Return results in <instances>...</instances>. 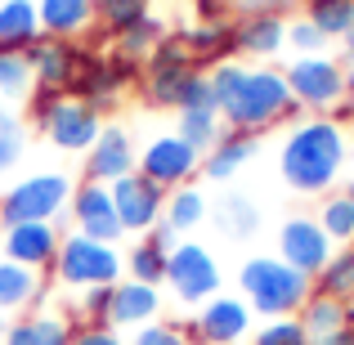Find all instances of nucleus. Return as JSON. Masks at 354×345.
I'll return each instance as SVG.
<instances>
[{
    "label": "nucleus",
    "instance_id": "nucleus-1",
    "mask_svg": "<svg viewBox=\"0 0 354 345\" xmlns=\"http://www.w3.org/2000/svg\"><path fill=\"white\" fill-rule=\"evenodd\" d=\"M211 90H216V113L229 130L242 135H260L274 121L296 113V99L287 90V77L274 68H242V63H216L207 72Z\"/></svg>",
    "mask_w": 354,
    "mask_h": 345
},
{
    "label": "nucleus",
    "instance_id": "nucleus-2",
    "mask_svg": "<svg viewBox=\"0 0 354 345\" xmlns=\"http://www.w3.org/2000/svg\"><path fill=\"white\" fill-rule=\"evenodd\" d=\"M341 166H346V135L332 117H310L292 126V135L283 139V153H278V171H283L287 189L305 193V198L328 193Z\"/></svg>",
    "mask_w": 354,
    "mask_h": 345
},
{
    "label": "nucleus",
    "instance_id": "nucleus-3",
    "mask_svg": "<svg viewBox=\"0 0 354 345\" xmlns=\"http://www.w3.org/2000/svg\"><path fill=\"white\" fill-rule=\"evenodd\" d=\"M238 292L260 319H296L314 296V278H305L278 256H251L238 269Z\"/></svg>",
    "mask_w": 354,
    "mask_h": 345
},
{
    "label": "nucleus",
    "instance_id": "nucleus-4",
    "mask_svg": "<svg viewBox=\"0 0 354 345\" xmlns=\"http://www.w3.org/2000/svg\"><path fill=\"white\" fill-rule=\"evenodd\" d=\"M54 278L68 292H90V287H117L126 278V256L113 242H95L86 233H63V247L54 256Z\"/></svg>",
    "mask_w": 354,
    "mask_h": 345
},
{
    "label": "nucleus",
    "instance_id": "nucleus-5",
    "mask_svg": "<svg viewBox=\"0 0 354 345\" xmlns=\"http://www.w3.org/2000/svg\"><path fill=\"white\" fill-rule=\"evenodd\" d=\"M72 189H77V184L63 171H36V175H27V180H18L14 189L0 193V229L59 220L72 202Z\"/></svg>",
    "mask_w": 354,
    "mask_h": 345
},
{
    "label": "nucleus",
    "instance_id": "nucleus-6",
    "mask_svg": "<svg viewBox=\"0 0 354 345\" xmlns=\"http://www.w3.org/2000/svg\"><path fill=\"white\" fill-rule=\"evenodd\" d=\"M166 287L175 292L180 305H207L211 296H220V265L202 242L184 238L180 247L166 256Z\"/></svg>",
    "mask_w": 354,
    "mask_h": 345
},
{
    "label": "nucleus",
    "instance_id": "nucleus-7",
    "mask_svg": "<svg viewBox=\"0 0 354 345\" xmlns=\"http://www.w3.org/2000/svg\"><path fill=\"white\" fill-rule=\"evenodd\" d=\"M193 72H198V63L184 50V36H162L157 50L144 59V99L153 108H180V95Z\"/></svg>",
    "mask_w": 354,
    "mask_h": 345
},
{
    "label": "nucleus",
    "instance_id": "nucleus-8",
    "mask_svg": "<svg viewBox=\"0 0 354 345\" xmlns=\"http://www.w3.org/2000/svg\"><path fill=\"white\" fill-rule=\"evenodd\" d=\"M283 77H287V90H292L296 108L328 113V108H337L346 99V72L332 59H323V54H301Z\"/></svg>",
    "mask_w": 354,
    "mask_h": 345
},
{
    "label": "nucleus",
    "instance_id": "nucleus-9",
    "mask_svg": "<svg viewBox=\"0 0 354 345\" xmlns=\"http://www.w3.org/2000/svg\"><path fill=\"white\" fill-rule=\"evenodd\" d=\"M99 130H104V113H99V108H90L86 99H77V95H63L59 104H54V113L45 117L41 135L50 139L59 153H72V157L81 153L86 157L90 148H95Z\"/></svg>",
    "mask_w": 354,
    "mask_h": 345
},
{
    "label": "nucleus",
    "instance_id": "nucleus-10",
    "mask_svg": "<svg viewBox=\"0 0 354 345\" xmlns=\"http://www.w3.org/2000/svg\"><path fill=\"white\" fill-rule=\"evenodd\" d=\"M202 171V153H193L189 144H184L180 135H157L148 139V148L139 153V175L144 180H153L157 189H184V184L193 180V175Z\"/></svg>",
    "mask_w": 354,
    "mask_h": 345
},
{
    "label": "nucleus",
    "instance_id": "nucleus-11",
    "mask_svg": "<svg viewBox=\"0 0 354 345\" xmlns=\"http://www.w3.org/2000/svg\"><path fill=\"white\" fill-rule=\"evenodd\" d=\"M184 337L193 345H242L251 337V305L242 296H211L198 305V319Z\"/></svg>",
    "mask_w": 354,
    "mask_h": 345
},
{
    "label": "nucleus",
    "instance_id": "nucleus-12",
    "mask_svg": "<svg viewBox=\"0 0 354 345\" xmlns=\"http://www.w3.org/2000/svg\"><path fill=\"white\" fill-rule=\"evenodd\" d=\"M68 220H72V233H86L95 242H117L126 238L117 220V207H113V189L108 184H95V180H81L72 189V202H68Z\"/></svg>",
    "mask_w": 354,
    "mask_h": 345
},
{
    "label": "nucleus",
    "instance_id": "nucleus-13",
    "mask_svg": "<svg viewBox=\"0 0 354 345\" xmlns=\"http://www.w3.org/2000/svg\"><path fill=\"white\" fill-rule=\"evenodd\" d=\"M27 63H32V81L36 90H54V95H72L77 86V72L86 63V50L77 41H54V36H41L36 45H27Z\"/></svg>",
    "mask_w": 354,
    "mask_h": 345
},
{
    "label": "nucleus",
    "instance_id": "nucleus-14",
    "mask_svg": "<svg viewBox=\"0 0 354 345\" xmlns=\"http://www.w3.org/2000/svg\"><path fill=\"white\" fill-rule=\"evenodd\" d=\"M113 189V207H117V220L126 233H135V238H144L153 225H162V211H166V189H157L153 180H144V175H126V180L108 184Z\"/></svg>",
    "mask_w": 354,
    "mask_h": 345
},
{
    "label": "nucleus",
    "instance_id": "nucleus-15",
    "mask_svg": "<svg viewBox=\"0 0 354 345\" xmlns=\"http://www.w3.org/2000/svg\"><path fill=\"white\" fill-rule=\"evenodd\" d=\"M278 260H287L292 269H301L305 278H319L323 265L332 260V238L323 233L319 220L292 216L283 229H278Z\"/></svg>",
    "mask_w": 354,
    "mask_h": 345
},
{
    "label": "nucleus",
    "instance_id": "nucleus-16",
    "mask_svg": "<svg viewBox=\"0 0 354 345\" xmlns=\"http://www.w3.org/2000/svg\"><path fill=\"white\" fill-rule=\"evenodd\" d=\"M63 247V229L59 220H45V225H14L0 229V260H14L27 269H54V256Z\"/></svg>",
    "mask_w": 354,
    "mask_h": 345
},
{
    "label": "nucleus",
    "instance_id": "nucleus-17",
    "mask_svg": "<svg viewBox=\"0 0 354 345\" xmlns=\"http://www.w3.org/2000/svg\"><path fill=\"white\" fill-rule=\"evenodd\" d=\"M135 171H139V153H135V144H130V130L104 121L95 148L86 153V180L117 184V180H126V175H135Z\"/></svg>",
    "mask_w": 354,
    "mask_h": 345
},
{
    "label": "nucleus",
    "instance_id": "nucleus-18",
    "mask_svg": "<svg viewBox=\"0 0 354 345\" xmlns=\"http://www.w3.org/2000/svg\"><path fill=\"white\" fill-rule=\"evenodd\" d=\"M162 314V292L148 283H135V278H121L113 287V314H108V328L117 332H135L144 323H157Z\"/></svg>",
    "mask_w": 354,
    "mask_h": 345
},
{
    "label": "nucleus",
    "instance_id": "nucleus-19",
    "mask_svg": "<svg viewBox=\"0 0 354 345\" xmlns=\"http://www.w3.org/2000/svg\"><path fill=\"white\" fill-rule=\"evenodd\" d=\"M36 14H41V36L54 41H81L99 23L95 0H36Z\"/></svg>",
    "mask_w": 354,
    "mask_h": 345
},
{
    "label": "nucleus",
    "instance_id": "nucleus-20",
    "mask_svg": "<svg viewBox=\"0 0 354 345\" xmlns=\"http://www.w3.org/2000/svg\"><path fill=\"white\" fill-rule=\"evenodd\" d=\"M41 305H45V274L41 269L0 260V314L18 319V314H32Z\"/></svg>",
    "mask_w": 354,
    "mask_h": 345
},
{
    "label": "nucleus",
    "instance_id": "nucleus-21",
    "mask_svg": "<svg viewBox=\"0 0 354 345\" xmlns=\"http://www.w3.org/2000/svg\"><path fill=\"white\" fill-rule=\"evenodd\" d=\"M72 332L77 323L59 310H32V314H18L9 319L5 345H72Z\"/></svg>",
    "mask_w": 354,
    "mask_h": 345
},
{
    "label": "nucleus",
    "instance_id": "nucleus-22",
    "mask_svg": "<svg viewBox=\"0 0 354 345\" xmlns=\"http://www.w3.org/2000/svg\"><path fill=\"white\" fill-rule=\"evenodd\" d=\"M283 45H287V23L278 14H256L234 27V50L251 54V59H274Z\"/></svg>",
    "mask_w": 354,
    "mask_h": 345
},
{
    "label": "nucleus",
    "instance_id": "nucleus-23",
    "mask_svg": "<svg viewBox=\"0 0 354 345\" xmlns=\"http://www.w3.org/2000/svg\"><path fill=\"white\" fill-rule=\"evenodd\" d=\"M41 41V14L36 0H0V50L23 54L27 45Z\"/></svg>",
    "mask_w": 354,
    "mask_h": 345
},
{
    "label": "nucleus",
    "instance_id": "nucleus-24",
    "mask_svg": "<svg viewBox=\"0 0 354 345\" xmlns=\"http://www.w3.org/2000/svg\"><path fill=\"white\" fill-rule=\"evenodd\" d=\"M256 157V135H242V130H225L220 135V144L211 148L207 157H202V175L207 180H234L242 166Z\"/></svg>",
    "mask_w": 354,
    "mask_h": 345
},
{
    "label": "nucleus",
    "instance_id": "nucleus-25",
    "mask_svg": "<svg viewBox=\"0 0 354 345\" xmlns=\"http://www.w3.org/2000/svg\"><path fill=\"white\" fill-rule=\"evenodd\" d=\"M207 193L202 189H193V184H184V189H171L166 193V211H162V220L171 225L175 233H189V229H198L202 220H207Z\"/></svg>",
    "mask_w": 354,
    "mask_h": 345
},
{
    "label": "nucleus",
    "instance_id": "nucleus-26",
    "mask_svg": "<svg viewBox=\"0 0 354 345\" xmlns=\"http://www.w3.org/2000/svg\"><path fill=\"white\" fill-rule=\"evenodd\" d=\"M175 135H180L193 153L207 157L211 148L220 144V135H225V130H220V113H216V108H193V113H180V117H175Z\"/></svg>",
    "mask_w": 354,
    "mask_h": 345
},
{
    "label": "nucleus",
    "instance_id": "nucleus-27",
    "mask_svg": "<svg viewBox=\"0 0 354 345\" xmlns=\"http://www.w3.org/2000/svg\"><path fill=\"white\" fill-rule=\"evenodd\" d=\"M184 50L193 63H225V54L234 50V27L229 23H202L193 32H184Z\"/></svg>",
    "mask_w": 354,
    "mask_h": 345
},
{
    "label": "nucleus",
    "instance_id": "nucleus-28",
    "mask_svg": "<svg viewBox=\"0 0 354 345\" xmlns=\"http://www.w3.org/2000/svg\"><path fill=\"white\" fill-rule=\"evenodd\" d=\"M216 225L229 233V238H251V233L260 229V211L251 198H242V193H225L216 207Z\"/></svg>",
    "mask_w": 354,
    "mask_h": 345
},
{
    "label": "nucleus",
    "instance_id": "nucleus-29",
    "mask_svg": "<svg viewBox=\"0 0 354 345\" xmlns=\"http://www.w3.org/2000/svg\"><path fill=\"white\" fill-rule=\"evenodd\" d=\"M296 319H301V328L310 332V341L314 337H328V332L346 328V301H332V296H319V292H314Z\"/></svg>",
    "mask_w": 354,
    "mask_h": 345
},
{
    "label": "nucleus",
    "instance_id": "nucleus-30",
    "mask_svg": "<svg viewBox=\"0 0 354 345\" xmlns=\"http://www.w3.org/2000/svg\"><path fill=\"white\" fill-rule=\"evenodd\" d=\"M162 36H166V32H162V23L148 14V18H139L135 27H126V32L117 36L113 54H121V59H130V63H139V68H144V59L157 50V41H162Z\"/></svg>",
    "mask_w": 354,
    "mask_h": 345
},
{
    "label": "nucleus",
    "instance_id": "nucleus-31",
    "mask_svg": "<svg viewBox=\"0 0 354 345\" xmlns=\"http://www.w3.org/2000/svg\"><path fill=\"white\" fill-rule=\"evenodd\" d=\"M126 278L148 283V287H162L166 283V251L153 247L148 238H139L135 247H130V256H126Z\"/></svg>",
    "mask_w": 354,
    "mask_h": 345
},
{
    "label": "nucleus",
    "instance_id": "nucleus-32",
    "mask_svg": "<svg viewBox=\"0 0 354 345\" xmlns=\"http://www.w3.org/2000/svg\"><path fill=\"white\" fill-rule=\"evenodd\" d=\"M314 283H319V296L350 301V296H354V251H341V256H332Z\"/></svg>",
    "mask_w": 354,
    "mask_h": 345
},
{
    "label": "nucleus",
    "instance_id": "nucleus-33",
    "mask_svg": "<svg viewBox=\"0 0 354 345\" xmlns=\"http://www.w3.org/2000/svg\"><path fill=\"white\" fill-rule=\"evenodd\" d=\"M36 81H32V63L27 54H14V50H0V95L5 99H23L32 95Z\"/></svg>",
    "mask_w": 354,
    "mask_h": 345
},
{
    "label": "nucleus",
    "instance_id": "nucleus-34",
    "mask_svg": "<svg viewBox=\"0 0 354 345\" xmlns=\"http://www.w3.org/2000/svg\"><path fill=\"white\" fill-rule=\"evenodd\" d=\"M310 23L323 36H346L354 27V0H310Z\"/></svg>",
    "mask_w": 354,
    "mask_h": 345
},
{
    "label": "nucleus",
    "instance_id": "nucleus-35",
    "mask_svg": "<svg viewBox=\"0 0 354 345\" xmlns=\"http://www.w3.org/2000/svg\"><path fill=\"white\" fill-rule=\"evenodd\" d=\"M27 153V126L18 113H9V108H0V175L14 171L18 162H23Z\"/></svg>",
    "mask_w": 354,
    "mask_h": 345
},
{
    "label": "nucleus",
    "instance_id": "nucleus-36",
    "mask_svg": "<svg viewBox=\"0 0 354 345\" xmlns=\"http://www.w3.org/2000/svg\"><path fill=\"white\" fill-rule=\"evenodd\" d=\"M319 225H323V233H328L332 242H354V202L346 193L328 198L323 211H319Z\"/></svg>",
    "mask_w": 354,
    "mask_h": 345
},
{
    "label": "nucleus",
    "instance_id": "nucleus-37",
    "mask_svg": "<svg viewBox=\"0 0 354 345\" xmlns=\"http://www.w3.org/2000/svg\"><path fill=\"white\" fill-rule=\"evenodd\" d=\"M95 9H99V23L113 36H121L126 27H135L139 18H148V0H95Z\"/></svg>",
    "mask_w": 354,
    "mask_h": 345
},
{
    "label": "nucleus",
    "instance_id": "nucleus-38",
    "mask_svg": "<svg viewBox=\"0 0 354 345\" xmlns=\"http://www.w3.org/2000/svg\"><path fill=\"white\" fill-rule=\"evenodd\" d=\"M251 345H310V332L301 328V319H269L265 328H256Z\"/></svg>",
    "mask_w": 354,
    "mask_h": 345
},
{
    "label": "nucleus",
    "instance_id": "nucleus-39",
    "mask_svg": "<svg viewBox=\"0 0 354 345\" xmlns=\"http://www.w3.org/2000/svg\"><path fill=\"white\" fill-rule=\"evenodd\" d=\"M113 314V287H90V292H77V319L99 328Z\"/></svg>",
    "mask_w": 354,
    "mask_h": 345
},
{
    "label": "nucleus",
    "instance_id": "nucleus-40",
    "mask_svg": "<svg viewBox=\"0 0 354 345\" xmlns=\"http://www.w3.org/2000/svg\"><path fill=\"white\" fill-rule=\"evenodd\" d=\"M126 345H189V337H184V328H175V323H144V328H135V337H130Z\"/></svg>",
    "mask_w": 354,
    "mask_h": 345
},
{
    "label": "nucleus",
    "instance_id": "nucleus-41",
    "mask_svg": "<svg viewBox=\"0 0 354 345\" xmlns=\"http://www.w3.org/2000/svg\"><path fill=\"white\" fill-rule=\"evenodd\" d=\"M193 108H216V90H211L207 72H193V77H189V86H184L180 108H175V113H193Z\"/></svg>",
    "mask_w": 354,
    "mask_h": 345
},
{
    "label": "nucleus",
    "instance_id": "nucleus-42",
    "mask_svg": "<svg viewBox=\"0 0 354 345\" xmlns=\"http://www.w3.org/2000/svg\"><path fill=\"white\" fill-rule=\"evenodd\" d=\"M287 45H292V50H301V54H323L328 36H323L319 27L310 23V18H301V23H292V27H287Z\"/></svg>",
    "mask_w": 354,
    "mask_h": 345
},
{
    "label": "nucleus",
    "instance_id": "nucleus-43",
    "mask_svg": "<svg viewBox=\"0 0 354 345\" xmlns=\"http://www.w3.org/2000/svg\"><path fill=\"white\" fill-rule=\"evenodd\" d=\"M72 345H126L117 328H108V323H99V328H90V323H77V332H72Z\"/></svg>",
    "mask_w": 354,
    "mask_h": 345
},
{
    "label": "nucleus",
    "instance_id": "nucleus-44",
    "mask_svg": "<svg viewBox=\"0 0 354 345\" xmlns=\"http://www.w3.org/2000/svg\"><path fill=\"white\" fill-rule=\"evenodd\" d=\"M63 95H54V90H32V108H27V117H32V126L41 130L45 126V117L54 113V104H59Z\"/></svg>",
    "mask_w": 354,
    "mask_h": 345
},
{
    "label": "nucleus",
    "instance_id": "nucleus-45",
    "mask_svg": "<svg viewBox=\"0 0 354 345\" xmlns=\"http://www.w3.org/2000/svg\"><path fill=\"white\" fill-rule=\"evenodd\" d=\"M242 18H256V14H283L292 0H229Z\"/></svg>",
    "mask_w": 354,
    "mask_h": 345
},
{
    "label": "nucleus",
    "instance_id": "nucleus-46",
    "mask_svg": "<svg viewBox=\"0 0 354 345\" xmlns=\"http://www.w3.org/2000/svg\"><path fill=\"white\" fill-rule=\"evenodd\" d=\"M310 345H354V328H350V323H346V328L328 332V337H314Z\"/></svg>",
    "mask_w": 354,
    "mask_h": 345
},
{
    "label": "nucleus",
    "instance_id": "nucleus-47",
    "mask_svg": "<svg viewBox=\"0 0 354 345\" xmlns=\"http://www.w3.org/2000/svg\"><path fill=\"white\" fill-rule=\"evenodd\" d=\"M225 5H229V0H198V14H202V23H220Z\"/></svg>",
    "mask_w": 354,
    "mask_h": 345
},
{
    "label": "nucleus",
    "instance_id": "nucleus-48",
    "mask_svg": "<svg viewBox=\"0 0 354 345\" xmlns=\"http://www.w3.org/2000/svg\"><path fill=\"white\" fill-rule=\"evenodd\" d=\"M346 108H350V113H354V68L346 72Z\"/></svg>",
    "mask_w": 354,
    "mask_h": 345
},
{
    "label": "nucleus",
    "instance_id": "nucleus-49",
    "mask_svg": "<svg viewBox=\"0 0 354 345\" xmlns=\"http://www.w3.org/2000/svg\"><path fill=\"white\" fill-rule=\"evenodd\" d=\"M341 41H346V59H350V68H354V27H350L346 36H341Z\"/></svg>",
    "mask_w": 354,
    "mask_h": 345
},
{
    "label": "nucleus",
    "instance_id": "nucleus-50",
    "mask_svg": "<svg viewBox=\"0 0 354 345\" xmlns=\"http://www.w3.org/2000/svg\"><path fill=\"white\" fill-rule=\"evenodd\" d=\"M5 332H9V314H0V345H5Z\"/></svg>",
    "mask_w": 354,
    "mask_h": 345
},
{
    "label": "nucleus",
    "instance_id": "nucleus-51",
    "mask_svg": "<svg viewBox=\"0 0 354 345\" xmlns=\"http://www.w3.org/2000/svg\"><path fill=\"white\" fill-rule=\"evenodd\" d=\"M346 198H350V202H354V180H350V184H346Z\"/></svg>",
    "mask_w": 354,
    "mask_h": 345
},
{
    "label": "nucleus",
    "instance_id": "nucleus-52",
    "mask_svg": "<svg viewBox=\"0 0 354 345\" xmlns=\"http://www.w3.org/2000/svg\"><path fill=\"white\" fill-rule=\"evenodd\" d=\"M350 144H354V135H350Z\"/></svg>",
    "mask_w": 354,
    "mask_h": 345
}]
</instances>
